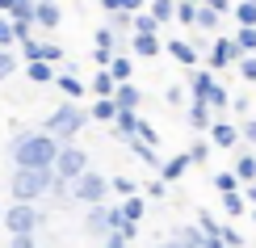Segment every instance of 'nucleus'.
Here are the masks:
<instances>
[{"instance_id": "bb28decb", "label": "nucleus", "mask_w": 256, "mask_h": 248, "mask_svg": "<svg viewBox=\"0 0 256 248\" xmlns=\"http://www.w3.org/2000/svg\"><path fill=\"white\" fill-rule=\"evenodd\" d=\"M92 47H105V51H118V47H122V34H118V30H114V26H101L97 34H92Z\"/></svg>"}, {"instance_id": "6ab92c4d", "label": "nucleus", "mask_w": 256, "mask_h": 248, "mask_svg": "<svg viewBox=\"0 0 256 248\" xmlns=\"http://www.w3.org/2000/svg\"><path fill=\"white\" fill-rule=\"evenodd\" d=\"M222 9H214V5H198V30H206V34H214V30H222Z\"/></svg>"}, {"instance_id": "7ed1b4c3", "label": "nucleus", "mask_w": 256, "mask_h": 248, "mask_svg": "<svg viewBox=\"0 0 256 248\" xmlns=\"http://www.w3.org/2000/svg\"><path fill=\"white\" fill-rule=\"evenodd\" d=\"M88 122H92V110H84L80 101L63 97V105H59V110L46 118V131L55 135V139H63V143H72V139H76V135H80Z\"/></svg>"}, {"instance_id": "ddd939ff", "label": "nucleus", "mask_w": 256, "mask_h": 248, "mask_svg": "<svg viewBox=\"0 0 256 248\" xmlns=\"http://www.w3.org/2000/svg\"><path fill=\"white\" fill-rule=\"evenodd\" d=\"M189 168H194V156H189V152H180V156H168L164 164H160V177H164L168 185H172V181H180Z\"/></svg>"}, {"instance_id": "c85d7f7f", "label": "nucleus", "mask_w": 256, "mask_h": 248, "mask_svg": "<svg viewBox=\"0 0 256 248\" xmlns=\"http://www.w3.org/2000/svg\"><path fill=\"white\" fill-rule=\"evenodd\" d=\"M210 152H214V139H194L189 143V156H194V164H210Z\"/></svg>"}, {"instance_id": "412c9836", "label": "nucleus", "mask_w": 256, "mask_h": 248, "mask_svg": "<svg viewBox=\"0 0 256 248\" xmlns=\"http://www.w3.org/2000/svg\"><path fill=\"white\" fill-rule=\"evenodd\" d=\"M88 89H92V97H114V93H118V80H114L110 68H97V76H92Z\"/></svg>"}, {"instance_id": "ea45409f", "label": "nucleus", "mask_w": 256, "mask_h": 248, "mask_svg": "<svg viewBox=\"0 0 256 248\" xmlns=\"http://www.w3.org/2000/svg\"><path fill=\"white\" fill-rule=\"evenodd\" d=\"M198 227H202V231H222V223H218L210 210H198Z\"/></svg>"}, {"instance_id": "0eeeda50", "label": "nucleus", "mask_w": 256, "mask_h": 248, "mask_svg": "<svg viewBox=\"0 0 256 248\" xmlns=\"http://www.w3.org/2000/svg\"><path fill=\"white\" fill-rule=\"evenodd\" d=\"M84 168H88V156H84L76 143H63L59 147V160H55V172H59L63 181H76Z\"/></svg>"}, {"instance_id": "2f4dec72", "label": "nucleus", "mask_w": 256, "mask_h": 248, "mask_svg": "<svg viewBox=\"0 0 256 248\" xmlns=\"http://www.w3.org/2000/svg\"><path fill=\"white\" fill-rule=\"evenodd\" d=\"M130 135H138V139H147V143H156V147H160V131H156L152 122H147V118H138V114H134V126H130Z\"/></svg>"}, {"instance_id": "dca6fc26", "label": "nucleus", "mask_w": 256, "mask_h": 248, "mask_svg": "<svg viewBox=\"0 0 256 248\" xmlns=\"http://www.w3.org/2000/svg\"><path fill=\"white\" fill-rule=\"evenodd\" d=\"M55 89H59L63 97H72V101H80V97H88V93H92L88 84L76 76V72H59V76H55Z\"/></svg>"}, {"instance_id": "3c124183", "label": "nucleus", "mask_w": 256, "mask_h": 248, "mask_svg": "<svg viewBox=\"0 0 256 248\" xmlns=\"http://www.w3.org/2000/svg\"><path fill=\"white\" fill-rule=\"evenodd\" d=\"M13 5L17 0H0V13H13Z\"/></svg>"}, {"instance_id": "e433bc0d", "label": "nucleus", "mask_w": 256, "mask_h": 248, "mask_svg": "<svg viewBox=\"0 0 256 248\" xmlns=\"http://www.w3.org/2000/svg\"><path fill=\"white\" fill-rule=\"evenodd\" d=\"M236 68H240V76H244V80H252V84H256V51H252V55H244Z\"/></svg>"}, {"instance_id": "f257e3e1", "label": "nucleus", "mask_w": 256, "mask_h": 248, "mask_svg": "<svg viewBox=\"0 0 256 248\" xmlns=\"http://www.w3.org/2000/svg\"><path fill=\"white\" fill-rule=\"evenodd\" d=\"M63 139L50 131H34V135H17L13 139V164L17 168H55Z\"/></svg>"}, {"instance_id": "f3484780", "label": "nucleus", "mask_w": 256, "mask_h": 248, "mask_svg": "<svg viewBox=\"0 0 256 248\" xmlns=\"http://www.w3.org/2000/svg\"><path fill=\"white\" fill-rule=\"evenodd\" d=\"M88 231H92V235H101V240L114 231V223H110V206H105V202L88 206Z\"/></svg>"}, {"instance_id": "c9c22d12", "label": "nucleus", "mask_w": 256, "mask_h": 248, "mask_svg": "<svg viewBox=\"0 0 256 248\" xmlns=\"http://www.w3.org/2000/svg\"><path fill=\"white\" fill-rule=\"evenodd\" d=\"M114 181V193H122V198H130V193H143L138 189V181H130V177H110Z\"/></svg>"}, {"instance_id": "5fc2aeb1", "label": "nucleus", "mask_w": 256, "mask_h": 248, "mask_svg": "<svg viewBox=\"0 0 256 248\" xmlns=\"http://www.w3.org/2000/svg\"><path fill=\"white\" fill-rule=\"evenodd\" d=\"M0 223H4V210H0Z\"/></svg>"}, {"instance_id": "6e6552de", "label": "nucleus", "mask_w": 256, "mask_h": 248, "mask_svg": "<svg viewBox=\"0 0 256 248\" xmlns=\"http://www.w3.org/2000/svg\"><path fill=\"white\" fill-rule=\"evenodd\" d=\"M214 105L206 101V97H194V101H189V126H194L198 135H210V126H214Z\"/></svg>"}, {"instance_id": "37998d69", "label": "nucleus", "mask_w": 256, "mask_h": 248, "mask_svg": "<svg viewBox=\"0 0 256 248\" xmlns=\"http://www.w3.org/2000/svg\"><path fill=\"white\" fill-rule=\"evenodd\" d=\"M8 248H38V244H34V231H21V235H8Z\"/></svg>"}, {"instance_id": "f8f14e48", "label": "nucleus", "mask_w": 256, "mask_h": 248, "mask_svg": "<svg viewBox=\"0 0 256 248\" xmlns=\"http://www.w3.org/2000/svg\"><path fill=\"white\" fill-rule=\"evenodd\" d=\"M34 26H38V30H59V26H63V9H59V0H38Z\"/></svg>"}, {"instance_id": "9d476101", "label": "nucleus", "mask_w": 256, "mask_h": 248, "mask_svg": "<svg viewBox=\"0 0 256 248\" xmlns=\"http://www.w3.org/2000/svg\"><path fill=\"white\" fill-rule=\"evenodd\" d=\"M164 55H168V59H176L180 68H198L202 51L194 47V42H185V38H168V42H164Z\"/></svg>"}, {"instance_id": "49530a36", "label": "nucleus", "mask_w": 256, "mask_h": 248, "mask_svg": "<svg viewBox=\"0 0 256 248\" xmlns=\"http://www.w3.org/2000/svg\"><path fill=\"white\" fill-rule=\"evenodd\" d=\"M97 5H101V13H118V9H122V0H97Z\"/></svg>"}, {"instance_id": "4c0bfd02", "label": "nucleus", "mask_w": 256, "mask_h": 248, "mask_svg": "<svg viewBox=\"0 0 256 248\" xmlns=\"http://www.w3.org/2000/svg\"><path fill=\"white\" fill-rule=\"evenodd\" d=\"M185 93H189L185 84H168V93H164V101H168V105H185Z\"/></svg>"}, {"instance_id": "393cba45", "label": "nucleus", "mask_w": 256, "mask_h": 248, "mask_svg": "<svg viewBox=\"0 0 256 248\" xmlns=\"http://www.w3.org/2000/svg\"><path fill=\"white\" fill-rule=\"evenodd\" d=\"M160 30L164 26H160V17L152 13V9H138L134 13V34H160Z\"/></svg>"}, {"instance_id": "a18cd8bd", "label": "nucleus", "mask_w": 256, "mask_h": 248, "mask_svg": "<svg viewBox=\"0 0 256 248\" xmlns=\"http://www.w3.org/2000/svg\"><path fill=\"white\" fill-rule=\"evenodd\" d=\"M244 143L256 147V118H248V122H244Z\"/></svg>"}, {"instance_id": "9b49d317", "label": "nucleus", "mask_w": 256, "mask_h": 248, "mask_svg": "<svg viewBox=\"0 0 256 248\" xmlns=\"http://www.w3.org/2000/svg\"><path fill=\"white\" fill-rule=\"evenodd\" d=\"M130 55L156 59V55H164V42H160V34H130Z\"/></svg>"}, {"instance_id": "09e8293b", "label": "nucleus", "mask_w": 256, "mask_h": 248, "mask_svg": "<svg viewBox=\"0 0 256 248\" xmlns=\"http://www.w3.org/2000/svg\"><path fill=\"white\" fill-rule=\"evenodd\" d=\"M152 0H122V9H130V13H138V9H147Z\"/></svg>"}, {"instance_id": "c03bdc74", "label": "nucleus", "mask_w": 256, "mask_h": 248, "mask_svg": "<svg viewBox=\"0 0 256 248\" xmlns=\"http://www.w3.org/2000/svg\"><path fill=\"white\" fill-rule=\"evenodd\" d=\"M202 248H227V240L218 231H202Z\"/></svg>"}, {"instance_id": "603ef678", "label": "nucleus", "mask_w": 256, "mask_h": 248, "mask_svg": "<svg viewBox=\"0 0 256 248\" xmlns=\"http://www.w3.org/2000/svg\"><path fill=\"white\" fill-rule=\"evenodd\" d=\"M189 5H206V0H189Z\"/></svg>"}, {"instance_id": "20e7f679", "label": "nucleus", "mask_w": 256, "mask_h": 248, "mask_svg": "<svg viewBox=\"0 0 256 248\" xmlns=\"http://www.w3.org/2000/svg\"><path fill=\"white\" fill-rule=\"evenodd\" d=\"M114 193V181L110 177H101L97 168H84L76 181H72V198L84 202V206H97V202H105Z\"/></svg>"}, {"instance_id": "a19ab883", "label": "nucleus", "mask_w": 256, "mask_h": 248, "mask_svg": "<svg viewBox=\"0 0 256 248\" xmlns=\"http://www.w3.org/2000/svg\"><path fill=\"white\" fill-rule=\"evenodd\" d=\"M218 235L227 240V248H244V244H248V240H244V235H240L236 227H227V223H222V231H218Z\"/></svg>"}, {"instance_id": "f03ea898", "label": "nucleus", "mask_w": 256, "mask_h": 248, "mask_svg": "<svg viewBox=\"0 0 256 248\" xmlns=\"http://www.w3.org/2000/svg\"><path fill=\"white\" fill-rule=\"evenodd\" d=\"M55 168H17L13 181H8V189H13V202H38L46 198L50 189H55Z\"/></svg>"}, {"instance_id": "de8ad7c7", "label": "nucleus", "mask_w": 256, "mask_h": 248, "mask_svg": "<svg viewBox=\"0 0 256 248\" xmlns=\"http://www.w3.org/2000/svg\"><path fill=\"white\" fill-rule=\"evenodd\" d=\"M206 5H214V9H222V13L231 17V9H236V0H206Z\"/></svg>"}, {"instance_id": "72a5a7b5", "label": "nucleus", "mask_w": 256, "mask_h": 248, "mask_svg": "<svg viewBox=\"0 0 256 248\" xmlns=\"http://www.w3.org/2000/svg\"><path fill=\"white\" fill-rule=\"evenodd\" d=\"M122 210H126V219H143V214H147V202H143V193H130V198H126L122 202Z\"/></svg>"}, {"instance_id": "4be33fe9", "label": "nucleus", "mask_w": 256, "mask_h": 248, "mask_svg": "<svg viewBox=\"0 0 256 248\" xmlns=\"http://www.w3.org/2000/svg\"><path fill=\"white\" fill-rule=\"evenodd\" d=\"M122 110H118V101H114V97H97V101H92V122H110L114 126V118H118Z\"/></svg>"}, {"instance_id": "a211bd4d", "label": "nucleus", "mask_w": 256, "mask_h": 248, "mask_svg": "<svg viewBox=\"0 0 256 248\" xmlns=\"http://www.w3.org/2000/svg\"><path fill=\"white\" fill-rule=\"evenodd\" d=\"M248 210H252V202H248V193H244V189H231V193H222V214L240 219V214H248Z\"/></svg>"}, {"instance_id": "423d86ee", "label": "nucleus", "mask_w": 256, "mask_h": 248, "mask_svg": "<svg viewBox=\"0 0 256 248\" xmlns=\"http://www.w3.org/2000/svg\"><path fill=\"white\" fill-rule=\"evenodd\" d=\"M240 59H244V51H240L236 34H218V38H214V47H210V55H206V68L222 72V68H236Z\"/></svg>"}, {"instance_id": "c756f323", "label": "nucleus", "mask_w": 256, "mask_h": 248, "mask_svg": "<svg viewBox=\"0 0 256 248\" xmlns=\"http://www.w3.org/2000/svg\"><path fill=\"white\" fill-rule=\"evenodd\" d=\"M17 63H26V59H21L13 47H0V80H8V76H13V72H17Z\"/></svg>"}, {"instance_id": "b1692460", "label": "nucleus", "mask_w": 256, "mask_h": 248, "mask_svg": "<svg viewBox=\"0 0 256 248\" xmlns=\"http://www.w3.org/2000/svg\"><path fill=\"white\" fill-rule=\"evenodd\" d=\"M110 72H114V80L126 84V80H134V55H114L110 63Z\"/></svg>"}, {"instance_id": "a878e982", "label": "nucleus", "mask_w": 256, "mask_h": 248, "mask_svg": "<svg viewBox=\"0 0 256 248\" xmlns=\"http://www.w3.org/2000/svg\"><path fill=\"white\" fill-rule=\"evenodd\" d=\"M214 189H218V193H231V189H244V181H240V172H236V168H218V172H214Z\"/></svg>"}, {"instance_id": "1a4fd4ad", "label": "nucleus", "mask_w": 256, "mask_h": 248, "mask_svg": "<svg viewBox=\"0 0 256 248\" xmlns=\"http://www.w3.org/2000/svg\"><path fill=\"white\" fill-rule=\"evenodd\" d=\"M210 139H214V147H227V152H236V147L244 143V126L214 118V126H210Z\"/></svg>"}, {"instance_id": "473e14b6", "label": "nucleus", "mask_w": 256, "mask_h": 248, "mask_svg": "<svg viewBox=\"0 0 256 248\" xmlns=\"http://www.w3.org/2000/svg\"><path fill=\"white\" fill-rule=\"evenodd\" d=\"M236 42H240L244 55H252L256 51V26H236Z\"/></svg>"}, {"instance_id": "cd10ccee", "label": "nucleus", "mask_w": 256, "mask_h": 248, "mask_svg": "<svg viewBox=\"0 0 256 248\" xmlns=\"http://www.w3.org/2000/svg\"><path fill=\"white\" fill-rule=\"evenodd\" d=\"M231 17H236V26H256V0H236Z\"/></svg>"}, {"instance_id": "4468645a", "label": "nucleus", "mask_w": 256, "mask_h": 248, "mask_svg": "<svg viewBox=\"0 0 256 248\" xmlns=\"http://www.w3.org/2000/svg\"><path fill=\"white\" fill-rule=\"evenodd\" d=\"M26 76H30V84H55L59 63H50V59H30V63H26Z\"/></svg>"}, {"instance_id": "aec40b11", "label": "nucleus", "mask_w": 256, "mask_h": 248, "mask_svg": "<svg viewBox=\"0 0 256 248\" xmlns=\"http://www.w3.org/2000/svg\"><path fill=\"white\" fill-rule=\"evenodd\" d=\"M114 101H118V110H138V101H143V93H138L134 80L118 84V93H114Z\"/></svg>"}, {"instance_id": "7c9ffc66", "label": "nucleus", "mask_w": 256, "mask_h": 248, "mask_svg": "<svg viewBox=\"0 0 256 248\" xmlns=\"http://www.w3.org/2000/svg\"><path fill=\"white\" fill-rule=\"evenodd\" d=\"M176 5H180V0H152L147 9L160 17V26H168V21H176Z\"/></svg>"}, {"instance_id": "5701e85b", "label": "nucleus", "mask_w": 256, "mask_h": 248, "mask_svg": "<svg viewBox=\"0 0 256 248\" xmlns=\"http://www.w3.org/2000/svg\"><path fill=\"white\" fill-rule=\"evenodd\" d=\"M231 168L240 172L244 185H248V181H256V152H244V147H240V152H236V164H231Z\"/></svg>"}, {"instance_id": "f704fd0d", "label": "nucleus", "mask_w": 256, "mask_h": 248, "mask_svg": "<svg viewBox=\"0 0 256 248\" xmlns=\"http://www.w3.org/2000/svg\"><path fill=\"white\" fill-rule=\"evenodd\" d=\"M176 21H180L185 30H198V5H189V0H180V5H176Z\"/></svg>"}, {"instance_id": "864d4df0", "label": "nucleus", "mask_w": 256, "mask_h": 248, "mask_svg": "<svg viewBox=\"0 0 256 248\" xmlns=\"http://www.w3.org/2000/svg\"><path fill=\"white\" fill-rule=\"evenodd\" d=\"M252 223H256V206H252Z\"/></svg>"}, {"instance_id": "2eb2a0df", "label": "nucleus", "mask_w": 256, "mask_h": 248, "mask_svg": "<svg viewBox=\"0 0 256 248\" xmlns=\"http://www.w3.org/2000/svg\"><path fill=\"white\" fill-rule=\"evenodd\" d=\"M214 68H189V93L194 97H210L214 93Z\"/></svg>"}, {"instance_id": "58836bf2", "label": "nucleus", "mask_w": 256, "mask_h": 248, "mask_svg": "<svg viewBox=\"0 0 256 248\" xmlns=\"http://www.w3.org/2000/svg\"><path fill=\"white\" fill-rule=\"evenodd\" d=\"M143 193H147V198H168V181H164V177L147 181V189H143Z\"/></svg>"}, {"instance_id": "8fccbe9b", "label": "nucleus", "mask_w": 256, "mask_h": 248, "mask_svg": "<svg viewBox=\"0 0 256 248\" xmlns=\"http://www.w3.org/2000/svg\"><path fill=\"white\" fill-rule=\"evenodd\" d=\"M244 193H248V202L256 206V181H248V185H244Z\"/></svg>"}, {"instance_id": "39448f33", "label": "nucleus", "mask_w": 256, "mask_h": 248, "mask_svg": "<svg viewBox=\"0 0 256 248\" xmlns=\"http://www.w3.org/2000/svg\"><path fill=\"white\" fill-rule=\"evenodd\" d=\"M42 214L34 202H13V206H4V231L8 235H21V231H38Z\"/></svg>"}, {"instance_id": "79ce46f5", "label": "nucleus", "mask_w": 256, "mask_h": 248, "mask_svg": "<svg viewBox=\"0 0 256 248\" xmlns=\"http://www.w3.org/2000/svg\"><path fill=\"white\" fill-rule=\"evenodd\" d=\"M42 59H50V63H63V47H59V42H42Z\"/></svg>"}]
</instances>
